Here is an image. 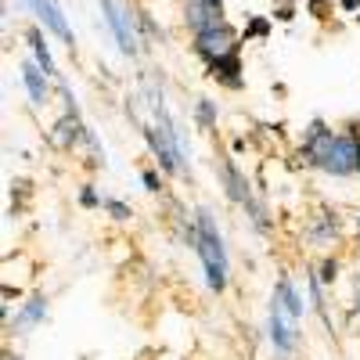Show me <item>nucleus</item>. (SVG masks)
Instances as JSON below:
<instances>
[{
	"label": "nucleus",
	"instance_id": "obj_5",
	"mask_svg": "<svg viewBox=\"0 0 360 360\" xmlns=\"http://www.w3.org/2000/svg\"><path fill=\"white\" fill-rule=\"evenodd\" d=\"M29 8H33L37 15H40V22L51 29V33L62 40L69 51L76 47V37H72V29H69V22H65V15H62V4L58 0H29Z\"/></svg>",
	"mask_w": 360,
	"mask_h": 360
},
{
	"label": "nucleus",
	"instance_id": "obj_7",
	"mask_svg": "<svg viewBox=\"0 0 360 360\" xmlns=\"http://www.w3.org/2000/svg\"><path fill=\"white\" fill-rule=\"evenodd\" d=\"M188 25L195 29V37H198V33H209V29L224 25V18H220V11L213 4H205V0H188Z\"/></svg>",
	"mask_w": 360,
	"mask_h": 360
},
{
	"label": "nucleus",
	"instance_id": "obj_13",
	"mask_svg": "<svg viewBox=\"0 0 360 360\" xmlns=\"http://www.w3.org/2000/svg\"><path fill=\"white\" fill-rule=\"evenodd\" d=\"M44 317H47V299H44V295H33V299L22 307L18 324H22V328H33V324H40Z\"/></svg>",
	"mask_w": 360,
	"mask_h": 360
},
{
	"label": "nucleus",
	"instance_id": "obj_20",
	"mask_svg": "<svg viewBox=\"0 0 360 360\" xmlns=\"http://www.w3.org/2000/svg\"><path fill=\"white\" fill-rule=\"evenodd\" d=\"M356 4H360V0H342V8H346V11H353Z\"/></svg>",
	"mask_w": 360,
	"mask_h": 360
},
{
	"label": "nucleus",
	"instance_id": "obj_12",
	"mask_svg": "<svg viewBox=\"0 0 360 360\" xmlns=\"http://www.w3.org/2000/svg\"><path fill=\"white\" fill-rule=\"evenodd\" d=\"M58 134H54V141L62 144V148H72L79 137H86L83 134V127H79V119H76V112H69L65 119H58V127H54Z\"/></svg>",
	"mask_w": 360,
	"mask_h": 360
},
{
	"label": "nucleus",
	"instance_id": "obj_16",
	"mask_svg": "<svg viewBox=\"0 0 360 360\" xmlns=\"http://www.w3.org/2000/svg\"><path fill=\"white\" fill-rule=\"evenodd\" d=\"M141 180H144V188H148V191H159V188H162V180H159V173H155V169H144V173H141Z\"/></svg>",
	"mask_w": 360,
	"mask_h": 360
},
{
	"label": "nucleus",
	"instance_id": "obj_2",
	"mask_svg": "<svg viewBox=\"0 0 360 360\" xmlns=\"http://www.w3.org/2000/svg\"><path fill=\"white\" fill-rule=\"evenodd\" d=\"M317 166H321L324 173H335V176L356 173V169H360V137H356V134H339Z\"/></svg>",
	"mask_w": 360,
	"mask_h": 360
},
{
	"label": "nucleus",
	"instance_id": "obj_4",
	"mask_svg": "<svg viewBox=\"0 0 360 360\" xmlns=\"http://www.w3.org/2000/svg\"><path fill=\"white\" fill-rule=\"evenodd\" d=\"M101 11H105V22L112 25V33H115V44L123 54H134L137 51V33H134V25H130V15L115 4V0H98Z\"/></svg>",
	"mask_w": 360,
	"mask_h": 360
},
{
	"label": "nucleus",
	"instance_id": "obj_14",
	"mask_svg": "<svg viewBox=\"0 0 360 360\" xmlns=\"http://www.w3.org/2000/svg\"><path fill=\"white\" fill-rule=\"evenodd\" d=\"M105 209H108L115 220H130V217H134V213H130V205H127V202H119V198H108Z\"/></svg>",
	"mask_w": 360,
	"mask_h": 360
},
{
	"label": "nucleus",
	"instance_id": "obj_11",
	"mask_svg": "<svg viewBox=\"0 0 360 360\" xmlns=\"http://www.w3.org/2000/svg\"><path fill=\"white\" fill-rule=\"evenodd\" d=\"M209 72L220 76L227 86H238V72H242V65H238V51H231V54L217 58V62H209Z\"/></svg>",
	"mask_w": 360,
	"mask_h": 360
},
{
	"label": "nucleus",
	"instance_id": "obj_1",
	"mask_svg": "<svg viewBox=\"0 0 360 360\" xmlns=\"http://www.w3.org/2000/svg\"><path fill=\"white\" fill-rule=\"evenodd\" d=\"M195 224H198V259L205 266V281L213 292H224L227 288V252H224V238L217 231V220L209 217V209H198L195 213Z\"/></svg>",
	"mask_w": 360,
	"mask_h": 360
},
{
	"label": "nucleus",
	"instance_id": "obj_10",
	"mask_svg": "<svg viewBox=\"0 0 360 360\" xmlns=\"http://www.w3.org/2000/svg\"><path fill=\"white\" fill-rule=\"evenodd\" d=\"M29 47H33L37 65H40L47 76H58V69H54V58H51V47H47V40H44L40 29H29Z\"/></svg>",
	"mask_w": 360,
	"mask_h": 360
},
{
	"label": "nucleus",
	"instance_id": "obj_19",
	"mask_svg": "<svg viewBox=\"0 0 360 360\" xmlns=\"http://www.w3.org/2000/svg\"><path fill=\"white\" fill-rule=\"evenodd\" d=\"M249 33H252V37H266V22H263V18H256V22L249 25Z\"/></svg>",
	"mask_w": 360,
	"mask_h": 360
},
{
	"label": "nucleus",
	"instance_id": "obj_8",
	"mask_svg": "<svg viewBox=\"0 0 360 360\" xmlns=\"http://www.w3.org/2000/svg\"><path fill=\"white\" fill-rule=\"evenodd\" d=\"M22 83L29 90V101H33V105H47V72L37 62L22 65Z\"/></svg>",
	"mask_w": 360,
	"mask_h": 360
},
{
	"label": "nucleus",
	"instance_id": "obj_9",
	"mask_svg": "<svg viewBox=\"0 0 360 360\" xmlns=\"http://www.w3.org/2000/svg\"><path fill=\"white\" fill-rule=\"evenodd\" d=\"M274 295L281 299V307H285V310H288V314H292L295 321L303 317V310H307V307H303V295L295 292L292 278H281V281H278V288H274Z\"/></svg>",
	"mask_w": 360,
	"mask_h": 360
},
{
	"label": "nucleus",
	"instance_id": "obj_17",
	"mask_svg": "<svg viewBox=\"0 0 360 360\" xmlns=\"http://www.w3.org/2000/svg\"><path fill=\"white\" fill-rule=\"evenodd\" d=\"M198 115H202L205 127H213V108H209V101H198Z\"/></svg>",
	"mask_w": 360,
	"mask_h": 360
},
{
	"label": "nucleus",
	"instance_id": "obj_15",
	"mask_svg": "<svg viewBox=\"0 0 360 360\" xmlns=\"http://www.w3.org/2000/svg\"><path fill=\"white\" fill-rule=\"evenodd\" d=\"M335 278H339V263H335V259H324V263H321V281L332 285Z\"/></svg>",
	"mask_w": 360,
	"mask_h": 360
},
{
	"label": "nucleus",
	"instance_id": "obj_3",
	"mask_svg": "<svg viewBox=\"0 0 360 360\" xmlns=\"http://www.w3.org/2000/svg\"><path fill=\"white\" fill-rule=\"evenodd\" d=\"M270 346H274V353H281V356H288L295 349V317L281 307L278 295L270 299Z\"/></svg>",
	"mask_w": 360,
	"mask_h": 360
},
{
	"label": "nucleus",
	"instance_id": "obj_21",
	"mask_svg": "<svg viewBox=\"0 0 360 360\" xmlns=\"http://www.w3.org/2000/svg\"><path fill=\"white\" fill-rule=\"evenodd\" d=\"M205 4H213V8H217V11H220V4H224V0H205Z\"/></svg>",
	"mask_w": 360,
	"mask_h": 360
},
{
	"label": "nucleus",
	"instance_id": "obj_18",
	"mask_svg": "<svg viewBox=\"0 0 360 360\" xmlns=\"http://www.w3.org/2000/svg\"><path fill=\"white\" fill-rule=\"evenodd\" d=\"M79 202H83V205H90V209H94V205H98V195L90 191V188H83V191H79Z\"/></svg>",
	"mask_w": 360,
	"mask_h": 360
},
{
	"label": "nucleus",
	"instance_id": "obj_6",
	"mask_svg": "<svg viewBox=\"0 0 360 360\" xmlns=\"http://www.w3.org/2000/svg\"><path fill=\"white\" fill-rule=\"evenodd\" d=\"M195 51L205 58V62H217V58L234 51V33L227 25H217V29H209V33H198L195 37Z\"/></svg>",
	"mask_w": 360,
	"mask_h": 360
}]
</instances>
